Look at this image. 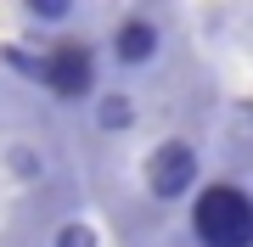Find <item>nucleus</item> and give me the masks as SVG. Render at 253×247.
Instances as JSON below:
<instances>
[{
	"instance_id": "nucleus-7",
	"label": "nucleus",
	"mask_w": 253,
	"mask_h": 247,
	"mask_svg": "<svg viewBox=\"0 0 253 247\" xmlns=\"http://www.w3.org/2000/svg\"><path fill=\"white\" fill-rule=\"evenodd\" d=\"M28 11H34L40 23H62V17H68L73 6H68V0H34V6H28Z\"/></svg>"
},
{
	"instance_id": "nucleus-6",
	"label": "nucleus",
	"mask_w": 253,
	"mask_h": 247,
	"mask_svg": "<svg viewBox=\"0 0 253 247\" xmlns=\"http://www.w3.org/2000/svg\"><path fill=\"white\" fill-rule=\"evenodd\" d=\"M56 247H96V236H90V225H62L56 230Z\"/></svg>"
},
{
	"instance_id": "nucleus-2",
	"label": "nucleus",
	"mask_w": 253,
	"mask_h": 247,
	"mask_svg": "<svg viewBox=\"0 0 253 247\" xmlns=\"http://www.w3.org/2000/svg\"><path fill=\"white\" fill-rule=\"evenodd\" d=\"M40 84L56 96V101H84L96 96V51L84 39H62L40 56Z\"/></svg>"
},
{
	"instance_id": "nucleus-3",
	"label": "nucleus",
	"mask_w": 253,
	"mask_h": 247,
	"mask_svg": "<svg viewBox=\"0 0 253 247\" xmlns=\"http://www.w3.org/2000/svg\"><path fill=\"white\" fill-rule=\"evenodd\" d=\"M203 180V163L186 141H163V146L146 157V191L158 202H174V197H191Z\"/></svg>"
},
{
	"instance_id": "nucleus-5",
	"label": "nucleus",
	"mask_w": 253,
	"mask_h": 247,
	"mask_svg": "<svg viewBox=\"0 0 253 247\" xmlns=\"http://www.w3.org/2000/svg\"><path fill=\"white\" fill-rule=\"evenodd\" d=\"M96 124H101V129H129V124H135V101H129L124 90L101 96V107H96Z\"/></svg>"
},
{
	"instance_id": "nucleus-8",
	"label": "nucleus",
	"mask_w": 253,
	"mask_h": 247,
	"mask_svg": "<svg viewBox=\"0 0 253 247\" xmlns=\"http://www.w3.org/2000/svg\"><path fill=\"white\" fill-rule=\"evenodd\" d=\"M11 169H17V174H40V157H28V152H11Z\"/></svg>"
},
{
	"instance_id": "nucleus-4",
	"label": "nucleus",
	"mask_w": 253,
	"mask_h": 247,
	"mask_svg": "<svg viewBox=\"0 0 253 247\" xmlns=\"http://www.w3.org/2000/svg\"><path fill=\"white\" fill-rule=\"evenodd\" d=\"M158 45H163V34H158L152 17H124V23L113 28V56L124 68H146L158 56Z\"/></svg>"
},
{
	"instance_id": "nucleus-1",
	"label": "nucleus",
	"mask_w": 253,
	"mask_h": 247,
	"mask_svg": "<svg viewBox=\"0 0 253 247\" xmlns=\"http://www.w3.org/2000/svg\"><path fill=\"white\" fill-rule=\"evenodd\" d=\"M191 236L197 247H253V191L236 180H208L191 197Z\"/></svg>"
}]
</instances>
